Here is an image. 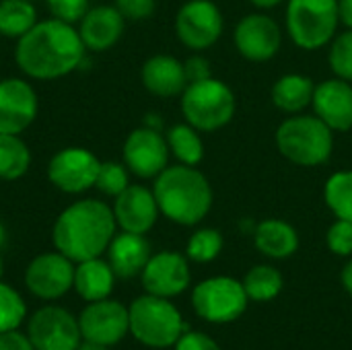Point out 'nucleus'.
I'll return each mask as SVG.
<instances>
[{"label":"nucleus","instance_id":"1","mask_svg":"<svg viewBox=\"0 0 352 350\" xmlns=\"http://www.w3.org/2000/svg\"><path fill=\"white\" fill-rule=\"evenodd\" d=\"M78 29L60 19L37 21L31 31L16 39L14 62L21 72L35 80H56L74 72L85 58Z\"/></svg>","mask_w":352,"mask_h":350},{"label":"nucleus","instance_id":"2","mask_svg":"<svg viewBox=\"0 0 352 350\" xmlns=\"http://www.w3.org/2000/svg\"><path fill=\"white\" fill-rule=\"evenodd\" d=\"M116 227L118 223L109 204L85 198L72 202L58 215L52 229V241L60 254L78 264L107 252L116 235Z\"/></svg>","mask_w":352,"mask_h":350},{"label":"nucleus","instance_id":"3","mask_svg":"<svg viewBox=\"0 0 352 350\" xmlns=\"http://www.w3.org/2000/svg\"><path fill=\"white\" fill-rule=\"evenodd\" d=\"M153 194L161 215L184 227L198 225L212 206V188L192 165L179 163L161 171L155 177Z\"/></svg>","mask_w":352,"mask_h":350},{"label":"nucleus","instance_id":"4","mask_svg":"<svg viewBox=\"0 0 352 350\" xmlns=\"http://www.w3.org/2000/svg\"><path fill=\"white\" fill-rule=\"evenodd\" d=\"M276 146L291 163L316 167L332 157L334 134L318 116H293L278 126Z\"/></svg>","mask_w":352,"mask_h":350},{"label":"nucleus","instance_id":"5","mask_svg":"<svg viewBox=\"0 0 352 350\" xmlns=\"http://www.w3.org/2000/svg\"><path fill=\"white\" fill-rule=\"evenodd\" d=\"M237 109L235 93L217 78L188 83L182 93V113L198 132H214L227 126Z\"/></svg>","mask_w":352,"mask_h":350},{"label":"nucleus","instance_id":"6","mask_svg":"<svg viewBox=\"0 0 352 350\" xmlns=\"http://www.w3.org/2000/svg\"><path fill=\"white\" fill-rule=\"evenodd\" d=\"M130 332L132 336L151 349L173 347L186 332L182 314L169 299L157 295H142L130 305Z\"/></svg>","mask_w":352,"mask_h":350},{"label":"nucleus","instance_id":"7","mask_svg":"<svg viewBox=\"0 0 352 350\" xmlns=\"http://www.w3.org/2000/svg\"><path fill=\"white\" fill-rule=\"evenodd\" d=\"M338 23V0H289L287 29L303 50H318L332 41Z\"/></svg>","mask_w":352,"mask_h":350},{"label":"nucleus","instance_id":"8","mask_svg":"<svg viewBox=\"0 0 352 350\" xmlns=\"http://www.w3.org/2000/svg\"><path fill=\"white\" fill-rule=\"evenodd\" d=\"M248 301L250 297L243 289V283L229 276L208 278L192 293V305L196 314L214 324H229L237 320L245 311Z\"/></svg>","mask_w":352,"mask_h":350},{"label":"nucleus","instance_id":"9","mask_svg":"<svg viewBox=\"0 0 352 350\" xmlns=\"http://www.w3.org/2000/svg\"><path fill=\"white\" fill-rule=\"evenodd\" d=\"M101 161L85 146H66L58 151L47 163L50 184L64 194H82L95 188Z\"/></svg>","mask_w":352,"mask_h":350},{"label":"nucleus","instance_id":"10","mask_svg":"<svg viewBox=\"0 0 352 350\" xmlns=\"http://www.w3.org/2000/svg\"><path fill=\"white\" fill-rule=\"evenodd\" d=\"M27 336L35 350H76L82 338L78 320L60 305L37 309L27 324Z\"/></svg>","mask_w":352,"mask_h":350},{"label":"nucleus","instance_id":"11","mask_svg":"<svg viewBox=\"0 0 352 350\" xmlns=\"http://www.w3.org/2000/svg\"><path fill=\"white\" fill-rule=\"evenodd\" d=\"M169 144L161 130L142 126L128 134L122 157L128 171L140 179H155L169 167Z\"/></svg>","mask_w":352,"mask_h":350},{"label":"nucleus","instance_id":"12","mask_svg":"<svg viewBox=\"0 0 352 350\" xmlns=\"http://www.w3.org/2000/svg\"><path fill=\"white\" fill-rule=\"evenodd\" d=\"M25 287L37 299H60L74 287V262L58 250L39 254L25 270Z\"/></svg>","mask_w":352,"mask_h":350},{"label":"nucleus","instance_id":"13","mask_svg":"<svg viewBox=\"0 0 352 350\" xmlns=\"http://www.w3.org/2000/svg\"><path fill=\"white\" fill-rule=\"evenodd\" d=\"M175 33L190 50H206L223 33V12L212 0H188L175 17Z\"/></svg>","mask_w":352,"mask_h":350},{"label":"nucleus","instance_id":"14","mask_svg":"<svg viewBox=\"0 0 352 350\" xmlns=\"http://www.w3.org/2000/svg\"><path fill=\"white\" fill-rule=\"evenodd\" d=\"M78 326L85 340L113 347L130 332V311L120 301H93L82 309Z\"/></svg>","mask_w":352,"mask_h":350},{"label":"nucleus","instance_id":"15","mask_svg":"<svg viewBox=\"0 0 352 350\" xmlns=\"http://www.w3.org/2000/svg\"><path fill=\"white\" fill-rule=\"evenodd\" d=\"M39 101L25 78L0 80V134H23L37 118Z\"/></svg>","mask_w":352,"mask_h":350},{"label":"nucleus","instance_id":"16","mask_svg":"<svg viewBox=\"0 0 352 350\" xmlns=\"http://www.w3.org/2000/svg\"><path fill=\"white\" fill-rule=\"evenodd\" d=\"M235 45L252 62H266L276 56L283 43L280 27L266 14H248L235 27Z\"/></svg>","mask_w":352,"mask_h":350},{"label":"nucleus","instance_id":"17","mask_svg":"<svg viewBox=\"0 0 352 350\" xmlns=\"http://www.w3.org/2000/svg\"><path fill=\"white\" fill-rule=\"evenodd\" d=\"M142 287L146 293L157 297H177L190 285V266L188 260L177 252H161L151 256L148 264L144 266Z\"/></svg>","mask_w":352,"mask_h":350},{"label":"nucleus","instance_id":"18","mask_svg":"<svg viewBox=\"0 0 352 350\" xmlns=\"http://www.w3.org/2000/svg\"><path fill=\"white\" fill-rule=\"evenodd\" d=\"M111 208L118 227L122 231L138 233V235L148 233L161 215L153 190L140 184H130L120 196H116Z\"/></svg>","mask_w":352,"mask_h":350},{"label":"nucleus","instance_id":"19","mask_svg":"<svg viewBox=\"0 0 352 350\" xmlns=\"http://www.w3.org/2000/svg\"><path fill=\"white\" fill-rule=\"evenodd\" d=\"M311 105L316 116L332 132H346L352 128V85L349 80L336 76L316 85Z\"/></svg>","mask_w":352,"mask_h":350},{"label":"nucleus","instance_id":"20","mask_svg":"<svg viewBox=\"0 0 352 350\" xmlns=\"http://www.w3.org/2000/svg\"><path fill=\"white\" fill-rule=\"evenodd\" d=\"M126 29V19L116 4H97L85 12L78 21V35L87 50L105 52L113 47Z\"/></svg>","mask_w":352,"mask_h":350},{"label":"nucleus","instance_id":"21","mask_svg":"<svg viewBox=\"0 0 352 350\" xmlns=\"http://www.w3.org/2000/svg\"><path fill=\"white\" fill-rule=\"evenodd\" d=\"M151 256V243L146 237L128 231L113 235L107 248V262L118 278H134L142 274Z\"/></svg>","mask_w":352,"mask_h":350},{"label":"nucleus","instance_id":"22","mask_svg":"<svg viewBox=\"0 0 352 350\" xmlns=\"http://www.w3.org/2000/svg\"><path fill=\"white\" fill-rule=\"evenodd\" d=\"M140 78L144 89L157 97H175L182 95L184 89L188 87L184 62L165 54L148 58L142 64Z\"/></svg>","mask_w":352,"mask_h":350},{"label":"nucleus","instance_id":"23","mask_svg":"<svg viewBox=\"0 0 352 350\" xmlns=\"http://www.w3.org/2000/svg\"><path fill=\"white\" fill-rule=\"evenodd\" d=\"M116 285V272L107 260L91 258L74 266V291L87 303L107 299Z\"/></svg>","mask_w":352,"mask_h":350},{"label":"nucleus","instance_id":"24","mask_svg":"<svg viewBox=\"0 0 352 350\" xmlns=\"http://www.w3.org/2000/svg\"><path fill=\"white\" fill-rule=\"evenodd\" d=\"M254 241H256V248L264 256L276 258V260L293 256L299 248L297 231L280 219L262 221L254 231Z\"/></svg>","mask_w":352,"mask_h":350},{"label":"nucleus","instance_id":"25","mask_svg":"<svg viewBox=\"0 0 352 350\" xmlns=\"http://www.w3.org/2000/svg\"><path fill=\"white\" fill-rule=\"evenodd\" d=\"M316 85L303 74H285L272 87V103L285 113H299L311 105Z\"/></svg>","mask_w":352,"mask_h":350},{"label":"nucleus","instance_id":"26","mask_svg":"<svg viewBox=\"0 0 352 350\" xmlns=\"http://www.w3.org/2000/svg\"><path fill=\"white\" fill-rule=\"evenodd\" d=\"M31 167V151L21 134H0V179H21Z\"/></svg>","mask_w":352,"mask_h":350},{"label":"nucleus","instance_id":"27","mask_svg":"<svg viewBox=\"0 0 352 350\" xmlns=\"http://www.w3.org/2000/svg\"><path fill=\"white\" fill-rule=\"evenodd\" d=\"M37 23V10L29 0H0V35L21 39Z\"/></svg>","mask_w":352,"mask_h":350},{"label":"nucleus","instance_id":"28","mask_svg":"<svg viewBox=\"0 0 352 350\" xmlns=\"http://www.w3.org/2000/svg\"><path fill=\"white\" fill-rule=\"evenodd\" d=\"M167 144L171 155L182 163V165H192L196 167L204 159V144L198 134V130L190 124H177L167 132Z\"/></svg>","mask_w":352,"mask_h":350},{"label":"nucleus","instance_id":"29","mask_svg":"<svg viewBox=\"0 0 352 350\" xmlns=\"http://www.w3.org/2000/svg\"><path fill=\"white\" fill-rule=\"evenodd\" d=\"M243 289L254 301H270L283 291V274L274 266H254L243 281Z\"/></svg>","mask_w":352,"mask_h":350},{"label":"nucleus","instance_id":"30","mask_svg":"<svg viewBox=\"0 0 352 350\" xmlns=\"http://www.w3.org/2000/svg\"><path fill=\"white\" fill-rule=\"evenodd\" d=\"M328 208L338 217L352 221V171H336L324 188Z\"/></svg>","mask_w":352,"mask_h":350},{"label":"nucleus","instance_id":"31","mask_svg":"<svg viewBox=\"0 0 352 350\" xmlns=\"http://www.w3.org/2000/svg\"><path fill=\"white\" fill-rule=\"evenodd\" d=\"M27 316L23 297L8 285L0 283V332L16 330Z\"/></svg>","mask_w":352,"mask_h":350},{"label":"nucleus","instance_id":"32","mask_svg":"<svg viewBox=\"0 0 352 350\" xmlns=\"http://www.w3.org/2000/svg\"><path fill=\"white\" fill-rule=\"evenodd\" d=\"M130 186V171L124 163L118 161H101L99 173H97V182L95 188L105 194V196H120L126 188Z\"/></svg>","mask_w":352,"mask_h":350},{"label":"nucleus","instance_id":"33","mask_svg":"<svg viewBox=\"0 0 352 350\" xmlns=\"http://www.w3.org/2000/svg\"><path fill=\"white\" fill-rule=\"evenodd\" d=\"M223 250V235L217 229H198L188 241V258L194 262H212Z\"/></svg>","mask_w":352,"mask_h":350},{"label":"nucleus","instance_id":"34","mask_svg":"<svg viewBox=\"0 0 352 350\" xmlns=\"http://www.w3.org/2000/svg\"><path fill=\"white\" fill-rule=\"evenodd\" d=\"M328 62L338 78L352 83V29L332 39Z\"/></svg>","mask_w":352,"mask_h":350},{"label":"nucleus","instance_id":"35","mask_svg":"<svg viewBox=\"0 0 352 350\" xmlns=\"http://www.w3.org/2000/svg\"><path fill=\"white\" fill-rule=\"evenodd\" d=\"M328 248L336 256H352V221L338 219L328 229Z\"/></svg>","mask_w":352,"mask_h":350},{"label":"nucleus","instance_id":"36","mask_svg":"<svg viewBox=\"0 0 352 350\" xmlns=\"http://www.w3.org/2000/svg\"><path fill=\"white\" fill-rule=\"evenodd\" d=\"M50 14L64 23L76 25L89 10V0H45Z\"/></svg>","mask_w":352,"mask_h":350},{"label":"nucleus","instance_id":"37","mask_svg":"<svg viewBox=\"0 0 352 350\" xmlns=\"http://www.w3.org/2000/svg\"><path fill=\"white\" fill-rule=\"evenodd\" d=\"M155 0H116V8L126 21H144L155 12Z\"/></svg>","mask_w":352,"mask_h":350},{"label":"nucleus","instance_id":"38","mask_svg":"<svg viewBox=\"0 0 352 350\" xmlns=\"http://www.w3.org/2000/svg\"><path fill=\"white\" fill-rule=\"evenodd\" d=\"M175 350H221L219 344L202 332H184L175 342Z\"/></svg>","mask_w":352,"mask_h":350},{"label":"nucleus","instance_id":"39","mask_svg":"<svg viewBox=\"0 0 352 350\" xmlns=\"http://www.w3.org/2000/svg\"><path fill=\"white\" fill-rule=\"evenodd\" d=\"M184 68H186V76H188V83H198V80H204V78H210V62L204 58V56H192L184 62Z\"/></svg>","mask_w":352,"mask_h":350},{"label":"nucleus","instance_id":"40","mask_svg":"<svg viewBox=\"0 0 352 350\" xmlns=\"http://www.w3.org/2000/svg\"><path fill=\"white\" fill-rule=\"evenodd\" d=\"M0 350H35L29 336L21 334L19 330L0 332Z\"/></svg>","mask_w":352,"mask_h":350},{"label":"nucleus","instance_id":"41","mask_svg":"<svg viewBox=\"0 0 352 350\" xmlns=\"http://www.w3.org/2000/svg\"><path fill=\"white\" fill-rule=\"evenodd\" d=\"M338 14L340 21L352 29V0H338Z\"/></svg>","mask_w":352,"mask_h":350},{"label":"nucleus","instance_id":"42","mask_svg":"<svg viewBox=\"0 0 352 350\" xmlns=\"http://www.w3.org/2000/svg\"><path fill=\"white\" fill-rule=\"evenodd\" d=\"M342 285H344V289L349 291V295L352 297V260L342 270Z\"/></svg>","mask_w":352,"mask_h":350},{"label":"nucleus","instance_id":"43","mask_svg":"<svg viewBox=\"0 0 352 350\" xmlns=\"http://www.w3.org/2000/svg\"><path fill=\"white\" fill-rule=\"evenodd\" d=\"M76 350H109V347H105V344H99V342H91V340H85V338H82Z\"/></svg>","mask_w":352,"mask_h":350},{"label":"nucleus","instance_id":"44","mask_svg":"<svg viewBox=\"0 0 352 350\" xmlns=\"http://www.w3.org/2000/svg\"><path fill=\"white\" fill-rule=\"evenodd\" d=\"M254 6H260V8H272L276 4H280L283 0H250Z\"/></svg>","mask_w":352,"mask_h":350},{"label":"nucleus","instance_id":"45","mask_svg":"<svg viewBox=\"0 0 352 350\" xmlns=\"http://www.w3.org/2000/svg\"><path fill=\"white\" fill-rule=\"evenodd\" d=\"M6 243V227L2 225V221H0V248Z\"/></svg>","mask_w":352,"mask_h":350},{"label":"nucleus","instance_id":"46","mask_svg":"<svg viewBox=\"0 0 352 350\" xmlns=\"http://www.w3.org/2000/svg\"><path fill=\"white\" fill-rule=\"evenodd\" d=\"M2 270H4V266H2V258H0V276H2Z\"/></svg>","mask_w":352,"mask_h":350},{"label":"nucleus","instance_id":"47","mask_svg":"<svg viewBox=\"0 0 352 350\" xmlns=\"http://www.w3.org/2000/svg\"><path fill=\"white\" fill-rule=\"evenodd\" d=\"M29 2H33V0H29Z\"/></svg>","mask_w":352,"mask_h":350}]
</instances>
